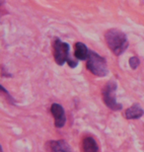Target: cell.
<instances>
[{"label":"cell","instance_id":"277c9868","mask_svg":"<svg viewBox=\"0 0 144 152\" xmlns=\"http://www.w3.org/2000/svg\"><path fill=\"white\" fill-rule=\"evenodd\" d=\"M116 88H118V85L115 81L111 80L106 84L102 91L103 101L107 107L112 111H121L122 109V105L118 103L115 100Z\"/></svg>","mask_w":144,"mask_h":152},{"label":"cell","instance_id":"3957f363","mask_svg":"<svg viewBox=\"0 0 144 152\" xmlns=\"http://www.w3.org/2000/svg\"><path fill=\"white\" fill-rule=\"evenodd\" d=\"M54 60L58 65H63L67 62L71 68L77 66L78 62L69 57V45L67 42H61L59 39H56L54 42Z\"/></svg>","mask_w":144,"mask_h":152},{"label":"cell","instance_id":"5b68a950","mask_svg":"<svg viewBox=\"0 0 144 152\" xmlns=\"http://www.w3.org/2000/svg\"><path fill=\"white\" fill-rule=\"evenodd\" d=\"M50 113L54 118V126L56 129H61V127L65 126L66 115L62 106L54 103L50 107Z\"/></svg>","mask_w":144,"mask_h":152},{"label":"cell","instance_id":"30bf717a","mask_svg":"<svg viewBox=\"0 0 144 152\" xmlns=\"http://www.w3.org/2000/svg\"><path fill=\"white\" fill-rule=\"evenodd\" d=\"M139 59H138V57H136V56H132V57H130L129 58V66L132 69H135L138 67V65H139Z\"/></svg>","mask_w":144,"mask_h":152},{"label":"cell","instance_id":"ba28073f","mask_svg":"<svg viewBox=\"0 0 144 152\" xmlns=\"http://www.w3.org/2000/svg\"><path fill=\"white\" fill-rule=\"evenodd\" d=\"M89 53H90V50H88V48L83 42H76L74 48V56L78 60H87L89 57Z\"/></svg>","mask_w":144,"mask_h":152},{"label":"cell","instance_id":"8992f818","mask_svg":"<svg viewBox=\"0 0 144 152\" xmlns=\"http://www.w3.org/2000/svg\"><path fill=\"white\" fill-rule=\"evenodd\" d=\"M45 150L48 152H73L71 147L63 139L59 140H48L45 142Z\"/></svg>","mask_w":144,"mask_h":152},{"label":"cell","instance_id":"52a82bcc","mask_svg":"<svg viewBox=\"0 0 144 152\" xmlns=\"http://www.w3.org/2000/svg\"><path fill=\"white\" fill-rule=\"evenodd\" d=\"M144 115L143 109L139 104H133L129 108L126 109L124 113V117L126 120H138Z\"/></svg>","mask_w":144,"mask_h":152},{"label":"cell","instance_id":"8fae6325","mask_svg":"<svg viewBox=\"0 0 144 152\" xmlns=\"http://www.w3.org/2000/svg\"><path fill=\"white\" fill-rule=\"evenodd\" d=\"M1 152H3V149H2V148H1Z\"/></svg>","mask_w":144,"mask_h":152},{"label":"cell","instance_id":"7a4b0ae2","mask_svg":"<svg viewBox=\"0 0 144 152\" xmlns=\"http://www.w3.org/2000/svg\"><path fill=\"white\" fill-rule=\"evenodd\" d=\"M86 66L92 74L98 77H104L109 72L105 57L99 56L97 53L92 50H90V53H89Z\"/></svg>","mask_w":144,"mask_h":152},{"label":"cell","instance_id":"6da1fadb","mask_svg":"<svg viewBox=\"0 0 144 152\" xmlns=\"http://www.w3.org/2000/svg\"><path fill=\"white\" fill-rule=\"evenodd\" d=\"M105 39L109 48L115 56H121L128 47L126 36L116 29H111L107 31L105 34Z\"/></svg>","mask_w":144,"mask_h":152},{"label":"cell","instance_id":"9c48e42d","mask_svg":"<svg viewBox=\"0 0 144 152\" xmlns=\"http://www.w3.org/2000/svg\"><path fill=\"white\" fill-rule=\"evenodd\" d=\"M83 151L84 152H99V145L92 136H87L83 139Z\"/></svg>","mask_w":144,"mask_h":152}]
</instances>
